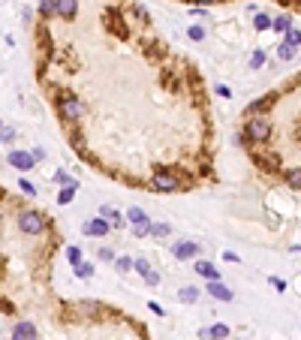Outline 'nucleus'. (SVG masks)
Here are the masks:
<instances>
[{"instance_id":"f257e3e1","label":"nucleus","mask_w":301,"mask_h":340,"mask_svg":"<svg viewBox=\"0 0 301 340\" xmlns=\"http://www.w3.org/2000/svg\"><path fill=\"white\" fill-rule=\"evenodd\" d=\"M268 136H271V121L265 115H250L244 124V138L253 145H262V141H268Z\"/></svg>"},{"instance_id":"f03ea898","label":"nucleus","mask_w":301,"mask_h":340,"mask_svg":"<svg viewBox=\"0 0 301 340\" xmlns=\"http://www.w3.org/2000/svg\"><path fill=\"white\" fill-rule=\"evenodd\" d=\"M54 105H58L61 121H67V124L81 118V100H78L75 94H69V91H61V94L54 97Z\"/></svg>"},{"instance_id":"7ed1b4c3","label":"nucleus","mask_w":301,"mask_h":340,"mask_svg":"<svg viewBox=\"0 0 301 340\" xmlns=\"http://www.w3.org/2000/svg\"><path fill=\"white\" fill-rule=\"evenodd\" d=\"M151 187H154L157 193H181V181H178L169 169L154 172V175H151Z\"/></svg>"},{"instance_id":"20e7f679","label":"nucleus","mask_w":301,"mask_h":340,"mask_svg":"<svg viewBox=\"0 0 301 340\" xmlns=\"http://www.w3.org/2000/svg\"><path fill=\"white\" fill-rule=\"evenodd\" d=\"M18 229L24 235H39V232H45V217L39 211H21L18 214Z\"/></svg>"},{"instance_id":"39448f33","label":"nucleus","mask_w":301,"mask_h":340,"mask_svg":"<svg viewBox=\"0 0 301 340\" xmlns=\"http://www.w3.org/2000/svg\"><path fill=\"white\" fill-rule=\"evenodd\" d=\"M6 163H9L12 169H18V172H31L36 160H34V154H31V151H18V148H15V151H9V154H6Z\"/></svg>"},{"instance_id":"423d86ee","label":"nucleus","mask_w":301,"mask_h":340,"mask_svg":"<svg viewBox=\"0 0 301 340\" xmlns=\"http://www.w3.org/2000/svg\"><path fill=\"white\" fill-rule=\"evenodd\" d=\"M172 256L175 259H196L199 256V244L196 241H175L172 244Z\"/></svg>"},{"instance_id":"0eeeda50","label":"nucleus","mask_w":301,"mask_h":340,"mask_svg":"<svg viewBox=\"0 0 301 340\" xmlns=\"http://www.w3.org/2000/svg\"><path fill=\"white\" fill-rule=\"evenodd\" d=\"M205 289H208V295H211V298H217V301H232V298H235V292L223 283V280H208V286H205Z\"/></svg>"},{"instance_id":"6e6552de","label":"nucleus","mask_w":301,"mask_h":340,"mask_svg":"<svg viewBox=\"0 0 301 340\" xmlns=\"http://www.w3.org/2000/svg\"><path fill=\"white\" fill-rule=\"evenodd\" d=\"M108 229H112V223H108L105 217H94V220L85 223V235H97V238H102V235H108Z\"/></svg>"},{"instance_id":"1a4fd4ad","label":"nucleus","mask_w":301,"mask_h":340,"mask_svg":"<svg viewBox=\"0 0 301 340\" xmlns=\"http://www.w3.org/2000/svg\"><path fill=\"white\" fill-rule=\"evenodd\" d=\"M193 271L202 274L205 280H220V271H217V265H214V262H208V259H196Z\"/></svg>"},{"instance_id":"9d476101","label":"nucleus","mask_w":301,"mask_h":340,"mask_svg":"<svg viewBox=\"0 0 301 340\" xmlns=\"http://www.w3.org/2000/svg\"><path fill=\"white\" fill-rule=\"evenodd\" d=\"M100 217H105V220L112 223V229H121V226H124V220H127V217H124L118 208H112V205H102V208H100Z\"/></svg>"},{"instance_id":"9b49d317","label":"nucleus","mask_w":301,"mask_h":340,"mask_svg":"<svg viewBox=\"0 0 301 340\" xmlns=\"http://www.w3.org/2000/svg\"><path fill=\"white\" fill-rule=\"evenodd\" d=\"M12 340H36L34 322H15V328H12Z\"/></svg>"},{"instance_id":"f8f14e48","label":"nucleus","mask_w":301,"mask_h":340,"mask_svg":"<svg viewBox=\"0 0 301 340\" xmlns=\"http://www.w3.org/2000/svg\"><path fill=\"white\" fill-rule=\"evenodd\" d=\"M75 12H78V0H58V15L64 21H72Z\"/></svg>"},{"instance_id":"ddd939ff","label":"nucleus","mask_w":301,"mask_h":340,"mask_svg":"<svg viewBox=\"0 0 301 340\" xmlns=\"http://www.w3.org/2000/svg\"><path fill=\"white\" fill-rule=\"evenodd\" d=\"M199 295H202L199 286H181V289H178V301H181V304H196Z\"/></svg>"},{"instance_id":"4468645a","label":"nucleus","mask_w":301,"mask_h":340,"mask_svg":"<svg viewBox=\"0 0 301 340\" xmlns=\"http://www.w3.org/2000/svg\"><path fill=\"white\" fill-rule=\"evenodd\" d=\"M127 220H130L133 226H148V223H151V217H148V214H145L139 205H133V208L127 211Z\"/></svg>"},{"instance_id":"2eb2a0df","label":"nucleus","mask_w":301,"mask_h":340,"mask_svg":"<svg viewBox=\"0 0 301 340\" xmlns=\"http://www.w3.org/2000/svg\"><path fill=\"white\" fill-rule=\"evenodd\" d=\"M75 193H78V181L75 184H67V187H61V193H58V205H69L75 199Z\"/></svg>"},{"instance_id":"dca6fc26","label":"nucleus","mask_w":301,"mask_h":340,"mask_svg":"<svg viewBox=\"0 0 301 340\" xmlns=\"http://www.w3.org/2000/svg\"><path fill=\"white\" fill-rule=\"evenodd\" d=\"M271 97H262V100H253L250 102V105H247V118H250V115H262V111H268V108H271Z\"/></svg>"},{"instance_id":"f3484780","label":"nucleus","mask_w":301,"mask_h":340,"mask_svg":"<svg viewBox=\"0 0 301 340\" xmlns=\"http://www.w3.org/2000/svg\"><path fill=\"white\" fill-rule=\"evenodd\" d=\"M283 181H286L292 190H301V166H295V169H286V172H283Z\"/></svg>"},{"instance_id":"a211bd4d","label":"nucleus","mask_w":301,"mask_h":340,"mask_svg":"<svg viewBox=\"0 0 301 340\" xmlns=\"http://www.w3.org/2000/svg\"><path fill=\"white\" fill-rule=\"evenodd\" d=\"M253 27H256V31H271V27H274V18H271L268 12H256V18H253Z\"/></svg>"},{"instance_id":"6ab92c4d","label":"nucleus","mask_w":301,"mask_h":340,"mask_svg":"<svg viewBox=\"0 0 301 340\" xmlns=\"http://www.w3.org/2000/svg\"><path fill=\"white\" fill-rule=\"evenodd\" d=\"M271 31H277V34H289V31H292V18H289V15H277Z\"/></svg>"},{"instance_id":"aec40b11","label":"nucleus","mask_w":301,"mask_h":340,"mask_svg":"<svg viewBox=\"0 0 301 340\" xmlns=\"http://www.w3.org/2000/svg\"><path fill=\"white\" fill-rule=\"evenodd\" d=\"M72 271H75V277H81V280H91V277H94V265L81 259L78 265H72Z\"/></svg>"},{"instance_id":"412c9836","label":"nucleus","mask_w":301,"mask_h":340,"mask_svg":"<svg viewBox=\"0 0 301 340\" xmlns=\"http://www.w3.org/2000/svg\"><path fill=\"white\" fill-rule=\"evenodd\" d=\"M115 268H118L121 274L133 271V268H135V259H130V256H118V259H115Z\"/></svg>"},{"instance_id":"4be33fe9","label":"nucleus","mask_w":301,"mask_h":340,"mask_svg":"<svg viewBox=\"0 0 301 340\" xmlns=\"http://www.w3.org/2000/svg\"><path fill=\"white\" fill-rule=\"evenodd\" d=\"M277 58H280V61H292V58H295V45L280 42V45H277Z\"/></svg>"},{"instance_id":"5701e85b","label":"nucleus","mask_w":301,"mask_h":340,"mask_svg":"<svg viewBox=\"0 0 301 340\" xmlns=\"http://www.w3.org/2000/svg\"><path fill=\"white\" fill-rule=\"evenodd\" d=\"M39 15H58V0H39Z\"/></svg>"},{"instance_id":"b1692460","label":"nucleus","mask_w":301,"mask_h":340,"mask_svg":"<svg viewBox=\"0 0 301 340\" xmlns=\"http://www.w3.org/2000/svg\"><path fill=\"white\" fill-rule=\"evenodd\" d=\"M262 64H265V51H262V48H256V51L250 54V69H259Z\"/></svg>"},{"instance_id":"393cba45","label":"nucleus","mask_w":301,"mask_h":340,"mask_svg":"<svg viewBox=\"0 0 301 340\" xmlns=\"http://www.w3.org/2000/svg\"><path fill=\"white\" fill-rule=\"evenodd\" d=\"M169 232H172L169 223H154V226H151V235H154V238H166Z\"/></svg>"},{"instance_id":"a878e982","label":"nucleus","mask_w":301,"mask_h":340,"mask_svg":"<svg viewBox=\"0 0 301 340\" xmlns=\"http://www.w3.org/2000/svg\"><path fill=\"white\" fill-rule=\"evenodd\" d=\"M187 36H190L193 42H199V39H205V27H202V24H190V27H187Z\"/></svg>"},{"instance_id":"bb28decb","label":"nucleus","mask_w":301,"mask_h":340,"mask_svg":"<svg viewBox=\"0 0 301 340\" xmlns=\"http://www.w3.org/2000/svg\"><path fill=\"white\" fill-rule=\"evenodd\" d=\"M211 331H214V337H217V340H226V337H229V325H223V322L211 325Z\"/></svg>"},{"instance_id":"cd10ccee","label":"nucleus","mask_w":301,"mask_h":340,"mask_svg":"<svg viewBox=\"0 0 301 340\" xmlns=\"http://www.w3.org/2000/svg\"><path fill=\"white\" fill-rule=\"evenodd\" d=\"M18 190H21L24 196H36V187L28 181V178H21V181H18Z\"/></svg>"},{"instance_id":"c85d7f7f","label":"nucleus","mask_w":301,"mask_h":340,"mask_svg":"<svg viewBox=\"0 0 301 340\" xmlns=\"http://www.w3.org/2000/svg\"><path fill=\"white\" fill-rule=\"evenodd\" d=\"M283 42H289V45H295V48H298V45H301V31H295V27H292V31L286 34V39H283Z\"/></svg>"},{"instance_id":"c756f323","label":"nucleus","mask_w":301,"mask_h":340,"mask_svg":"<svg viewBox=\"0 0 301 340\" xmlns=\"http://www.w3.org/2000/svg\"><path fill=\"white\" fill-rule=\"evenodd\" d=\"M67 259L72 265H78V262H81V250H78V247H67Z\"/></svg>"},{"instance_id":"7c9ffc66","label":"nucleus","mask_w":301,"mask_h":340,"mask_svg":"<svg viewBox=\"0 0 301 340\" xmlns=\"http://www.w3.org/2000/svg\"><path fill=\"white\" fill-rule=\"evenodd\" d=\"M12 138H15V130H12V127H0V141H3V145H9Z\"/></svg>"},{"instance_id":"2f4dec72","label":"nucleus","mask_w":301,"mask_h":340,"mask_svg":"<svg viewBox=\"0 0 301 340\" xmlns=\"http://www.w3.org/2000/svg\"><path fill=\"white\" fill-rule=\"evenodd\" d=\"M54 184H61V187H67V184H75V178H69L67 172H58V175H54Z\"/></svg>"},{"instance_id":"473e14b6","label":"nucleus","mask_w":301,"mask_h":340,"mask_svg":"<svg viewBox=\"0 0 301 340\" xmlns=\"http://www.w3.org/2000/svg\"><path fill=\"white\" fill-rule=\"evenodd\" d=\"M142 280H145L148 286H157V283H160V274H157V271H154V268H151V271H148V274H142Z\"/></svg>"},{"instance_id":"72a5a7b5","label":"nucleus","mask_w":301,"mask_h":340,"mask_svg":"<svg viewBox=\"0 0 301 340\" xmlns=\"http://www.w3.org/2000/svg\"><path fill=\"white\" fill-rule=\"evenodd\" d=\"M135 271H139V274H148V271H151V262H148L145 256H142V259H135Z\"/></svg>"},{"instance_id":"f704fd0d","label":"nucleus","mask_w":301,"mask_h":340,"mask_svg":"<svg viewBox=\"0 0 301 340\" xmlns=\"http://www.w3.org/2000/svg\"><path fill=\"white\" fill-rule=\"evenodd\" d=\"M268 283H271L277 292H286V280H280V277H268Z\"/></svg>"},{"instance_id":"c9c22d12","label":"nucleus","mask_w":301,"mask_h":340,"mask_svg":"<svg viewBox=\"0 0 301 340\" xmlns=\"http://www.w3.org/2000/svg\"><path fill=\"white\" fill-rule=\"evenodd\" d=\"M133 235H135V238H145V235H151V223H148V226H133Z\"/></svg>"},{"instance_id":"e433bc0d","label":"nucleus","mask_w":301,"mask_h":340,"mask_svg":"<svg viewBox=\"0 0 301 340\" xmlns=\"http://www.w3.org/2000/svg\"><path fill=\"white\" fill-rule=\"evenodd\" d=\"M217 97H223V100H229V97H232V91H229L226 84H217Z\"/></svg>"},{"instance_id":"4c0bfd02","label":"nucleus","mask_w":301,"mask_h":340,"mask_svg":"<svg viewBox=\"0 0 301 340\" xmlns=\"http://www.w3.org/2000/svg\"><path fill=\"white\" fill-rule=\"evenodd\" d=\"M199 340H217V337H214L211 328H199Z\"/></svg>"},{"instance_id":"58836bf2","label":"nucleus","mask_w":301,"mask_h":340,"mask_svg":"<svg viewBox=\"0 0 301 340\" xmlns=\"http://www.w3.org/2000/svg\"><path fill=\"white\" fill-rule=\"evenodd\" d=\"M223 259H226V262H241V256L232 253V250H226V253H223Z\"/></svg>"},{"instance_id":"ea45409f","label":"nucleus","mask_w":301,"mask_h":340,"mask_svg":"<svg viewBox=\"0 0 301 340\" xmlns=\"http://www.w3.org/2000/svg\"><path fill=\"white\" fill-rule=\"evenodd\" d=\"M148 310H151V313H157V316H163V307L157 304V301H148Z\"/></svg>"},{"instance_id":"a19ab883","label":"nucleus","mask_w":301,"mask_h":340,"mask_svg":"<svg viewBox=\"0 0 301 340\" xmlns=\"http://www.w3.org/2000/svg\"><path fill=\"white\" fill-rule=\"evenodd\" d=\"M31 154H34V160H36V163H39V160H42V157H45V151H42V148H34V151H31Z\"/></svg>"},{"instance_id":"79ce46f5","label":"nucleus","mask_w":301,"mask_h":340,"mask_svg":"<svg viewBox=\"0 0 301 340\" xmlns=\"http://www.w3.org/2000/svg\"><path fill=\"white\" fill-rule=\"evenodd\" d=\"M196 3H199V6H208V3H214V0H196Z\"/></svg>"},{"instance_id":"37998d69","label":"nucleus","mask_w":301,"mask_h":340,"mask_svg":"<svg viewBox=\"0 0 301 340\" xmlns=\"http://www.w3.org/2000/svg\"><path fill=\"white\" fill-rule=\"evenodd\" d=\"M0 229H3V214H0Z\"/></svg>"},{"instance_id":"c03bdc74","label":"nucleus","mask_w":301,"mask_h":340,"mask_svg":"<svg viewBox=\"0 0 301 340\" xmlns=\"http://www.w3.org/2000/svg\"><path fill=\"white\" fill-rule=\"evenodd\" d=\"M298 136H301V127H298Z\"/></svg>"}]
</instances>
